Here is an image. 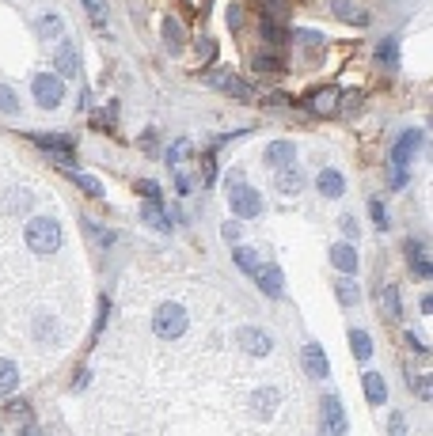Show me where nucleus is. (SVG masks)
<instances>
[{
	"label": "nucleus",
	"instance_id": "30",
	"mask_svg": "<svg viewBox=\"0 0 433 436\" xmlns=\"http://www.w3.org/2000/svg\"><path fill=\"white\" fill-rule=\"evenodd\" d=\"M384 315H388V319H399V315H403V304H399L396 288H384Z\"/></svg>",
	"mask_w": 433,
	"mask_h": 436
},
{
	"label": "nucleus",
	"instance_id": "23",
	"mask_svg": "<svg viewBox=\"0 0 433 436\" xmlns=\"http://www.w3.org/2000/svg\"><path fill=\"white\" fill-rule=\"evenodd\" d=\"M232 258H236V265H239V270H244V273H251V277H255V270H259V254H255L251 247H239V243H236Z\"/></svg>",
	"mask_w": 433,
	"mask_h": 436
},
{
	"label": "nucleus",
	"instance_id": "32",
	"mask_svg": "<svg viewBox=\"0 0 433 436\" xmlns=\"http://www.w3.org/2000/svg\"><path fill=\"white\" fill-rule=\"evenodd\" d=\"M407 179H411V175H407V167H403V164H396V167H391L388 186H391V190H403V186H407Z\"/></svg>",
	"mask_w": 433,
	"mask_h": 436
},
{
	"label": "nucleus",
	"instance_id": "7",
	"mask_svg": "<svg viewBox=\"0 0 433 436\" xmlns=\"http://www.w3.org/2000/svg\"><path fill=\"white\" fill-rule=\"evenodd\" d=\"M319 410H323V429L327 433L346 429V410H342V402L334 399V394H323V399H319Z\"/></svg>",
	"mask_w": 433,
	"mask_h": 436
},
{
	"label": "nucleus",
	"instance_id": "37",
	"mask_svg": "<svg viewBox=\"0 0 433 436\" xmlns=\"http://www.w3.org/2000/svg\"><path fill=\"white\" fill-rule=\"evenodd\" d=\"M8 414H12V417H27L31 414V402H23V399L8 402Z\"/></svg>",
	"mask_w": 433,
	"mask_h": 436
},
{
	"label": "nucleus",
	"instance_id": "2",
	"mask_svg": "<svg viewBox=\"0 0 433 436\" xmlns=\"http://www.w3.org/2000/svg\"><path fill=\"white\" fill-rule=\"evenodd\" d=\"M152 330H156V338H164V342H175V338L187 334V308L175 300L160 304L156 315H152Z\"/></svg>",
	"mask_w": 433,
	"mask_h": 436
},
{
	"label": "nucleus",
	"instance_id": "39",
	"mask_svg": "<svg viewBox=\"0 0 433 436\" xmlns=\"http://www.w3.org/2000/svg\"><path fill=\"white\" fill-rule=\"evenodd\" d=\"M213 182H216V159L205 156V186H213Z\"/></svg>",
	"mask_w": 433,
	"mask_h": 436
},
{
	"label": "nucleus",
	"instance_id": "13",
	"mask_svg": "<svg viewBox=\"0 0 433 436\" xmlns=\"http://www.w3.org/2000/svg\"><path fill=\"white\" fill-rule=\"evenodd\" d=\"M262 159H266V167H274V171H282V167H289V164H293V159H296V148H293V144H289V141H274V144H270V148H266V156H262Z\"/></svg>",
	"mask_w": 433,
	"mask_h": 436
},
{
	"label": "nucleus",
	"instance_id": "9",
	"mask_svg": "<svg viewBox=\"0 0 433 436\" xmlns=\"http://www.w3.org/2000/svg\"><path fill=\"white\" fill-rule=\"evenodd\" d=\"M304 368H308L312 379H327V372H331V365H327V353L319 349L316 342L304 345Z\"/></svg>",
	"mask_w": 433,
	"mask_h": 436
},
{
	"label": "nucleus",
	"instance_id": "25",
	"mask_svg": "<svg viewBox=\"0 0 433 436\" xmlns=\"http://www.w3.org/2000/svg\"><path fill=\"white\" fill-rule=\"evenodd\" d=\"M187 156H190V141H175L171 148H167V167L179 171V167L187 164Z\"/></svg>",
	"mask_w": 433,
	"mask_h": 436
},
{
	"label": "nucleus",
	"instance_id": "27",
	"mask_svg": "<svg viewBox=\"0 0 433 436\" xmlns=\"http://www.w3.org/2000/svg\"><path fill=\"white\" fill-rule=\"evenodd\" d=\"M61 27H65L61 15H42V19H38V35H42V38H58Z\"/></svg>",
	"mask_w": 433,
	"mask_h": 436
},
{
	"label": "nucleus",
	"instance_id": "36",
	"mask_svg": "<svg viewBox=\"0 0 433 436\" xmlns=\"http://www.w3.org/2000/svg\"><path fill=\"white\" fill-rule=\"evenodd\" d=\"M373 220H376V228H388V213H384V201H373Z\"/></svg>",
	"mask_w": 433,
	"mask_h": 436
},
{
	"label": "nucleus",
	"instance_id": "12",
	"mask_svg": "<svg viewBox=\"0 0 433 436\" xmlns=\"http://www.w3.org/2000/svg\"><path fill=\"white\" fill-rule=\"evenodd\" d=\"M308 107L316 118H331L334 110H339V91H334V87H323V91H316L308 99Z\"/></svg>",
	"mask_w": 433,
	"mask_h": 436
},
{
	"label": "nucleus",
	"instance_id": "38",
	"mask_svg": "<svg viewBox=\"0 0 433 436\" xmlns=\"http://www.w3.org/2000/svg\"><path fill=\"white\" fill-rule=\"evenodd\" d=\"M84 8H87V12H92V15H95V23H99V27H103V23H107V15H103L99 0H84Z\"/></svg>",
	"mask_w": 433,
	"mask_h": 436
},
{
	"label": "nucleus",
	"instance_id": "11",
	"mask_svg": "<svg viewBox=\"0 0 433 436\" xmlns=\"http://www.w3.org/2000/svg\"><path fill=\"white\" fill-rule=\"evenodd\" d=\"M407 258H411V273H414V277H430V273H433V262H430L426 247H422V239H411V243H407Z\"/></svg>",
	"mask_w": 433,
	"mask_h": 436
},
{
	"label": "nucleus",
	"instance_id": "42",
	"mask_svg": "<svg viewBox=\"0 0 433 436\" xmlns=\"http://www.w3.org/2000/svg\"><path fill=\"white\" fill-rule=\"evenodd\" d=\"M255 64H259L262 72H270V69H278V58H270V53H259V61H255Z\"/></svg>",
	"mask_w": 433,
	"mask_h": 436
},
{
	"label": "nucleus",
	"instance_id": "1",
	"mask_svg": "<svg viewBox=\"0 0 433 436\" xmlns=\"http://www.w3.org/2000/svg\"><path fill=\"white\" fill-rule=\"evenodd\" d=\"M61 224L53 220V216H35V220L27 224V247L35 250V254H53V250H61Z\"/></svg>",
	"mask_w": 433,
	"mask_h": 436
},
{
	"label": "nucleus",
	"instance_id": "10",
	"mask_svg": "<svg viewBox=\"0 0 433 436\" xmlns=\"http://www.w3.org/2000/svg\"><path fill=\"white\" fill-rule=\"evenodd\" d=\"M418 144H422V133L418 129H407V133L396 141V148H391V164H407V159L418 152Z\"/></svg>",
	"mask_w": 433,
	"mask_h": 436
},
{
	"label": "nucleus",
	"instance_id": "4",
	"mask_svg": "<svg viewBox=\"0 0 433 436\" xmlns=\"http://www.w3.org/2000/svg\"><path fill=\"white\" fill-rule=\"evenodd\" d=\"M61 99H65V87H61V76H50V72H42V76H35V103L42 110H58Z\"/></svg>",
	"mask_w": 433,
	"mask_h": 436
},
{
	"label": "nucleus",
	"instance_id": "19",
	"mask_svg": "<svg viewBox=\"0 0 433 436\" xmlns=\"http://www.w3.org/2000/svg\"><path fill=\"white\" fill-rule=\"evenodd\" d=\"M342 190H346V182H342V175L327 167V171L319 175V193H323V198H339Z\"/></svg>",
	"mask_w": 433,
	"mask_h": 436
},
{
	"label": "nucleus",
	"instance_id": "33",
	"mask_svg": "<svg viewBox=\"0 0 433 436\" xmlns=\"http://www.w3.org/2000/svg\"><path fill=\"white\" fill-rule=\"evenodd\" d=\"M396 53H399L396 38H384V42H380V61H384V64H391V61H396Z\"/></svg>",
	"mask_w": 433,
	"mask_h": 436
},
{
	"label": "nucleus",
	"instance_id": "8",
	"mask_svg": "<svg viewBox=\"0 0 433 436\" xmlns=\"http://www.w3.org/2000/svg\"><path fill=\"white\" fill-rule=\"evenodd\" d=\"M210 84H216V87H224V91H228V95H236V99H255V91H251V87H247L244 84V80H239V76H232V72H210Z\"/></svg>",
	"mask_w": 433,
	"mask_h": 436
},
{
	"label": "nucleus",
	"instance_id": "24",
	"mask_svg": "<svg viewBox=\"0 0 433 436\" xmlns=\"http://www.w3.org/2000/svg\"><path fill=\"white\" fill-rule=\"evenodd\" d=\"M365 394H368V402H376V406L388 399V387H384V379L376 372H365Z\"/></svg>",
	"mask_w": 433,
	"mask_h": 436
},
{
	"label": "nucleus",
	"instance_id": "28",
	"mask_svg": "<svg viewBox=\"0 0 433 436\" xmlns=\"http://www.w3.org/2000/svg\"><path fill=\"white\" fill-rule=\"evenodd\" d=\"M262 38L266 42H285V27H282V19H262Z\"/></svg>",
	"mask_w": 433,
	"mask_h": 436
},
{
	"label": "nucleus",
	"instance_id": "34",
	"mask_svg": "<svg viewBox=\"0 0 433 436\" xmlns=\"http://www.w3.org/2000/svg\"><path fill=\"white\" fill-rule=\"evenodd\" d=\"M76 182H80V190H87L92 198H99V193H103V186L95 179H87V175H76Z\"/></svg>",
	"mask_w": 433,
	"mask_h": 436
},
{
	"label": "nucleus",
	"instance_id": "43",
	"mask_svg": "<svg viewBox=\"0 0 433 436\" xmlns=\"http://www.w3.org/2000/svg\"><path fill=\"white\" fill-rule=\"evenodd\" d=\"M175 190H179L182 198H187V193H190V179H187V175H175Z\"/></svg>",
	"mask_w": 433,
	"mask_h": 436
},
{
	"label": "nucleus",
	"instance_id": "41",
	"mask_svg": "<svg viewBox=\"0 0 433 436\" xmlns=\"http://www.w3.org/2000/svg\"><path fill=\"white\" fill-rule=\"evenodd\" d=\"M198 53H202V58H216V42L202 38V42H198Z\"/></svg>",
	"mask_w": 433,
	"mask_h": 436
},
{
	"label": "nucleus",
	"instance_id": "5",
	"mask_svg": "<svg viewBox=\"0 0 433 436\" xmlns=\"http://www.w3.org/2000/svg\"><path fill=\"white\" fill-rule=\"evenodd\" d=\"M239 345H244L251 357H270V353H274L270 334H266V330H259V326H244V330H239Z\"/></svg>",
	"mask_w": 433,
	"mask_h": 436
},
{
	"label": "nucleus",
	"instance_id": "14",
	"mask_svg": "<svg viewBox=\"0 0 433 436\" xmlns=\"http://www.w3.org/2000/svg\"><path fill=\"white\" fill-rule=\"evenodd\" d=\"M53 69H58V76H61V80H69V76H76V72H80V61H76V46H69V42H61V50H58V58H53Z\"/></svg>",
	"mask_w": 433,
	"mask_h": 436
},
{
	"label": "nucleus",
	"instance_id": "26",
	"mask_svg": "<svg viewBox=\"0 0 433 436\" xmlns=\"http://www.w3.org/2000/svg\"><path fill=\"white\" fill-rule=\"evenodd\" d=\"M164 42H167V50H175V53L182 50V27H179V19H164Z\"/></svg>",
	"mask_w": 433,
	"mask_h": 436
},
{
	"label": "nucleus",
	"instance_id": "6",
	"mask_svg": "<svg viewBox=\"0 0 433 436\" xmlns=\"http://www.w3.org/2000/svg\"><path fill=\"white\" fill-rule=\"evenodd\" d=\"M255 281H259V288L270 296V300H278V296L285 293V281H282V270H278L274 262H259V270H255Z\"/></svg>",
	"mask_w": 433,
	"mask_h": 436
},
{
	"label": "nucleus",
	"instance_id": "31",
	"mask_svg": "<svg viewBox=\"0 0 433 436\" xmlns=\"http://www.w3.org/2000/svg\"><path fill=\"white\" fill-rule=\"evenodd\" d=\"M0 114H19V99H15V91L4 84H0Z\"/></svg>",
	"mask_w": 433,
	"mask_h": 436
},
{
	"label": "nucleus",
	"instance_id": "40",
	"mask_svg": "<svg viewBox=\"0 0 433 436\" xmlns=\"http://www.w3.org/2000/svg\"><path fill=\"white\" fill-rule=\"evenodd\" d=\"M137 190L144 193V198H152V201H160V186H156V182H137Z\"/></svg>",
	"mask_w": 433,
	"mask_h": 436
},
{
	"label": "nucleus",
	"instance_id": "20",
	"mask_svg": "<svg viewBox=\"0 0 433 436\" xmlns=\"http://www.w3.org/2000/svg\"><path fill=\"white\" fill-rule=\"evenodd\" d=\"M350 349H354V357L357 360H368V357H373V338H368L365 334V330H350Z\"/></svg>",
	"mask_w": 433,
	"mask_h": 436
},
{
	"label": "nucleus",
	"instance_id": "29",
	"mask_svg": "<svg viewBox=\"0 0 433 436\" xmlns=\"http://www.w3.org/2000/svg\"><path fill=\"white\" fill-rule=\"evenodd\" d=\"M334 293H339V300L346 304V308H354V304H357V296H361V293H357V285H354V281H350V277H342Z\"/></svg>",
	"mask_w": 433,
	"mask_h": 436
},
{
	"label": "nucleus",
	"instance_id": "15",
	"mask_svg": "<svg viewBox=\"0 0 433 436\" xmlns=\"http://www.w3.org/2000/svg\"><path fill=\"white\" fill-rule=\"evenodd\" d=\"M331 262L350 277V273H357V250L350 247V243H334V247H331Z\"/></svg>",
	"mask_w": 433,
	"mask_h": 436
},
{
	"label": "nucleus",
	"instance_id": "21",
	"mask_svg": "<svg viewBox=\"0 0 433 436\" xmlns=\"http://www.w3.org/2000/svg\"><path fill=\"white\" fill-rule=\"evenodd\" d=\"M19 387V372H15L12 360H0V399H8V394Z\"/></svg>",
	"mask_w": 433,
	"mask_h": 436
},
{
	"label": "nucleus",
	"instance_id": "45",
	"mask_svg": "<svg viewBox=\"0 0 433 436\" xmlns=\"http://www.w3.org/2000/svg\"><path fill=\"white\" fill-rule=\"evenodd\" d=\"M342 232H346V236H350V239H357V224H354V220H350V216H342Z\"/></svg>",
	"mask_w": 433,
	"mask_h": 436
},
{
	"label": "nucleus",
	"instance_id": "3",
	"mask_svg": "<svg viewBox=\"0 0 433 436\" xmlns=\"http://www.w3.org/2000/svg\"><path fill=\"white\" fill-rule=\"evenodd\" d=\"M228 205H232V213H236V216H244V220L259 216V209H262L259 193H255L244 179H239V171L232 175V182H228Z\"/></svg>",
	"mask_w": 433,
	"mask_h": 436
},
{
	"label": "nucleus",
	"instance_id": "46",
	"mask_svg": "<svg viewBox=\"0 0 433 436\" xmlns=\"http://www.w3.org/2000/svg\"><path fill=\"white\" fill-rule=\"evenodd\" d=\"M224 239H232V243H236V239H239V224H224Z\"/></svg>",
	"mask_w": 433,
	"mask_h": 436
},
{
	"label": "nucleus",
	"instance_id": "44",
	"mask_svg": "<svg viewBox=\"0 0 433 436\" xmlns=\"http://www.w3.org/2000/svg\"><path fill=\"white\" fill-rule=\"evenodd\" d=\"M407 429V425H403V417H399V414H391L388 417V433H403Z\"/></svg>",
	"mask_w": 433,
	"mask_h": 436
},
{
	"label": "nucleus",
	"instance_id": "17",
	"mask_svg": "<svg viewBox=\"0 0 433 436\" xmlns=\"http://www.w3.org/2000/svg\"><path fill=\"white\" fill-rule=\"evenodd\" d=\"M334 15L346 23H354V27H368V12H361V8H354L350 0H334Z\"/></svg>",
	"mask_w": 433,
	"mask_h": 436
},
{
	"label": "nucleus",
	"instance_id": "35",
	"mask_svg": "<svg viewBox=\"0 0 433 436\" xmlns=\"http://www.w3.org/2000/svg\"><path fill=\"white\" fill-rule=\"evenodd\" d=\"M296 42H300V46H316V50H319V46H323V38H319L316 30H300V35H296Z\"/></svg>",
	"mask_w": 433,
	"mask_h": 436
},
{
	"label": "nucleus",
	"instance_id": "22",
	"mask_svg": "<svg viewBox=\"0 0 433 436\" xmlns=\"http://www.w3.org/2000/svg\"><path fill=\"white\" fill-rule=\"evenodd\" d=\"M31 141L38 144V148H46V152H58V148H72V137H58V133H35Z\"/></svg>",
	"mask_w": 433,
	"mask_h": 436
},
{
	"label": "nucleus",
	"instance_id": "16",
	"mask_svg": "<svg viewBox=\"0 0 433 436\" xmlns=\"http://www.w3.org/2000/svg\"><path fill=\"white\" fill-rule=\"evenodd\" d=\"M141 216H144V224H148V228L160 232V236H167V232H171V220L164 216V205H160V201H148V205L141 209Z\"/></svg>",
	"mask_w": 433,
	"mask_h": 436
},
{
	"label": "nucleus",
	"instance_id": "18",
	"mask_svg": "<svg viewBox=\"0 0 433 436\" xmlns=\"http://www.w3.org/2000/svg\"><path fill=\"white\" fill-rule=\"evenodd\" d=\"M274 186L282 190V193H296V190H304V175L289 164V167H282V175L274 179Z\"/></svg>",
	"mask_w": 433,
	"mask_h": 436
}]
</instances>
